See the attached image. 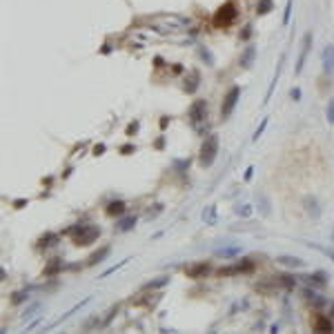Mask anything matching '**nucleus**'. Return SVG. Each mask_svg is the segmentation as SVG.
<instances>
[{
  "label": "nucleus",
  "mask_w": 334,
  "mask_h": 334,
  "mask_svg": "<svg viewBox=\"0 0 334 334\" xmlns=\"http://www.w3.org/2000/svg\"><path fill=\"white\" fill-rule=\"evenodd\" d=\"M236 16H239V7H236V2L234 0H225V2L214 11L212 22H214V27H218V29H225V27L234 25Z\"/></svg>",
  "instance_id": "obj_1"
},
{
  "label": "nucleus",
  "mask_w": 334,
  "mask_h": 334,
  "mask_svg": "<svg viewBox=\"0 0 334 334\" xmlns=\"http://www.w3.org/2000/svg\"><path fill=\"white\" fill-rule=\"evenodd\" d=\"M69 236L74 240V245L85 247V245H92L94 240L100 236V227L98 225H76L69 230Z\"/></svg>",
  "instance_id": "obj_2"
},
{
  "label": "nucleus",
  "mask_w": 334,
  "mask_h": 334,
  "mask_svg": "<svg viewBox=\"0 0 334 334\" xmlns=\"http://www.w3.org/2000/svg\"><path fill=\"white\" fill-rule=\"evenodd\" d=\"M216 154H218V136L216 134H209V136H205V141L200 143V149H198L200 167H212L214 160H216Z\"/></svg>",
  "instance_id": "obj_3"
},
{
  "label": "nucleus",
  "mask_w": 334,
  "mask_h": 334,
  "mask_svg": "<svg viewBox=\"0 0 334 334\" xmlns=\"http://www.w3.org/2000/svg\"><path fill=\"white\" fill-rule=\"evenodd\" d=\"M187 116H190L191 127H194L196 132H200V125L207 123V100H194L190 111H187Z\"/></svg>",
  "instance_id": "obj_4"
},
{
  "label": "nucleus",
  "mask_w": 334,
  "mask_h": 334,
  "mask_svg": "<svg viewBox=\"0 0 334 334\" xmlns=\"http://www.w3.org/2000/svg\"><path fill=\"white\" fill-rule=\"evenodd\" d=\"M239 98H240V87H232L230 92L225 94V98H223V105H221V118L225 120L227 116L234 111V107H236V102H239Z\"/></svg>",
  "instance_id": "obj_5"
},
{
  "label": "nucleus",
  "mask_w": 334,
  "mask_h": 334,
  "mask_svg": "<svg viewBox=\"0 0 334 334\" xmlns=\"http://www.w3.org/2000/svg\"><path fill=\"white\" fill-rule=\"evenodd\" d=\"M312 40H314V34H312V31H307V34L303 36L301 51H298V58H296V69H294V74H301V71H303V67H305V58H307V53H310V49H312Z\"/></svg>",
  "instance_id": "obj_6"
},
{
  "label": "nucleus",
  "mask_w": 334,
  "mask_h": 334,
  "mask_svg": "<svg viewBox=\"0 0 334 334\" xmlns=\"http://www.w3.org/2000/svg\"><path fill=\"white\" fill-rule=\"evenodd\" d=\"M254 270V263H234L232 267H223L218 270L221 276H230V274H243V272H252Z\"/></svg>",
  "instance_id": "obj_7"
},
{
  "label": "nucleus",
  "mask_w": 334,
  "mask_h": 334,
  "mask_svg": "<svg viewBox=\"0 0 334 334\" xmlns=\"http://www.w3.org/2000/svg\"><path fill=\"white\" fill-rule=\"evenodd\" d=\"M321 62H323L325 74H332L334 71V45H325L323 56H321Z\"/></svg>",
  "instance_id": "obj_8"
},
{
  "label": "nucleus",
  "mask_w": 334,
  "mask_h": 334,
  "mask_svg": "<svg viewBox=\"0 0 334 334\" xmlns=\"http://www.w3.org/2000/svg\"><path fill=\"white\" fill-rule=\"evenodd\" d=\"M254 58H256V47H254V45H247L239 58V65L243 67V69H249V67L254 65Z\"/></svg>",
  "instance_id": "obj_9"
},
{
  "label": "nucleus",
  "mask_w": 334,
  "mask_h": 334,
  "mask_svg": "<svg viewBox=\"0 0 334 334\" xmlns=\"http://www.w3.org/2000/svg\"><path fill=\"white\" fill-rule=\"evenodd\" d=\"M312 330L314 332H332V321L323 314H316L314 321H312Z\"/></svg>",
  "instance_id": "obj_10"
},
{
  "label": "nucleus",
  "mask_w": 334,
  "mask_h": 334,
  "mask_svg": "<svg viewBox=\"0 0 334 334\" xmlns=\"http://www.w3.org/2000/svg\"><path fill=\"white\" fill-rule=\"evenodd\" d=\"M283 65H285V53H281V58H279V65H276V71H274V76H272V83H270V89H267V94H265V100H263V102H267V100H270L272 92H274L276 83H279V78H281V71H283Z\"/></svg>",
  "instance_id": "obj_11"
},
{
  "label": "nucleus",
  "mask_w": 334,
  "mask_h": 334,
  "mask_svg": "<svg viewBox=\"0 0 334 334\" xmlns=\"http://www.w3.org/2000/svg\"><path fill=\"white\" fill-rule=\"evenodd\" d=\"M209 272V265L207 263H198V265H191L185 270V274L190 276V279H200V276H205Z\"/></svg>",
  "instance_id": "obj_12"
},
{
  "label": "nucleus",
  "mask_w": 334,
  "mask_h": 334,
  "mask_svg": "<svg viewBox=\"0 0 334 334\" xmlns=\"http://www.w3.org/2000/svg\"><path fill=\"white\" fill-rule=\"evenodd\" d=\"M198 80H200L198 71H190V76L185 78V92L187 94H194L196 89H198Z\"/></svg>",
  "instance_id": "obj_13"
},
{
  "label": "nucleus",
  "mask_w": 334,
  "mask_h": 334,
  "mask_svg": "<svg viewBox=\"0 0 334 334\" xmlns=\"http://www.w3.org/2000/svg\"><path fill=\"white\" fill-rule=\"evenodd\" d=\"M276 263L287 265V267H303L305 265V261H301L298 256H276Z\"/></svg>",
  "instance_id": "obj_14"
},
{
  "label": "nucleus",
  "mask_w": 334,
  "mask_h": 334,
  "mask_svg": "<svg viewBox=\"0 0 334 334\" xmlns=\"http://www.w3.org/2000/svg\"><path fill=\"white\" fill-rule=\"evenodd\" d=\"M305 279H307V283L319 285V287H325V285H328V276H325L323 272H316V274H310V276H305Z\"/></svg>",
  "instance_id": "obj_15"
},
{
  "label": "nucleus",
  "mask_w": 334,
  "mask_h": 334,
  "mask_svg": "<svg viewBox=\"0 0 334 334\" xmlns=\"http://www.w3.org/2000/svg\"><path fill=\"white\" fill-rule=\"evenodd\" d=\"M109 216H116V214H123L125 212V203L123 200H114V203H109L107 205V209H105Z\"/></svg>",
  "instance_id": "obj_16"
},
{
  "label": "nucleus",
  "mask_w": 334,
  "mask_h": 334,
  "mask_svg": "<svg viewBox=\"0 0 334 334\" xmlns=\"http://www.w3.org/2000/svg\"><path fill=\"white\" fill-rule=\"evenodd\" d=\"M134 225H136V218H134V216H125L123 221H118V225H116V232H127V230H132Z\"/></svg>",
  "instance_id": "obj_17"
},
{
  "label": "nucleus",
  "mask_w": 334,
  "mask_h": 334,
  "mask_svg": "<svg viewBox=\"0 0 334 334\" xmlns=\"http://www.w3.org/2000/svg\"><path fill=\"white\" fill-rule=\"evenodd\" d=\"M272 7H274V2H272V0H258L256 13H258V16H265V13L272 11Z\"/></svg>",
  "instance_id": "obj_18"
},
{
  "label": "nucleus",
  "mask_w": 334,
  "mask_h": 334,
  "mask_svg": "<svg viewBox=\"0 0 334 334\" xmlns=\"http://www.w3.org/2000/svg\"><path fill=\"white\" fill-rule=\"evenodd\" d=\"M107 254H109V247H102L100 249V252H96V254H92V256H89V265H96V263H100L102 261V258H105L107 256Z\"/></svg>",
  "instance_id": "obj_19"
},
{
  "label": "nucleus",
  "mask_w": 334,
  "mask_h": 334,
  "mask_svg": "<svg viewBox=\"0 0 334 334\" xmlns=\"http://www.w3.org/2000/svg\"><path fill=\"white\" fill-rule=\"evenodd\" d=\"M198 53H200V58L207 62V67H214V56H212V51H209L207 47H198Z\"/></svg>",
  "instance_id": "obj_20"
},
{
  "label": "nucleus",
  "mask_w": 334,
  "mask_h": 334,
  "mask_svg": "<svg viewBox=\"0 0 334 334\" xmlns=\"http://www.w3.org/2000/svg\"><path fill=\"white\" fill-rule=\"evenodd\" d=\"M292 2L294 0H287L285 2V11H283V27L289 25V18H292Z\"/></svg>",
  "instance_id": "obj_21"
},
{
  "label": "nucleus",
  "mask_w": 334,
  "mask_h": 334,
  "mask_svg": "<svg viewBox=\"0 0 334 334\" xmlns=\"http://www.w3.org/2000/svg\"><path fill=\"white\" fill-rule=\"evenodd\" d=\"M325 118H328L330 125H334V98H330L328 107H325Z\"/></svg>",
  "instance_id": "obj_22"
},
{
  "label": "nucleus",
  "mask_w": 334,
  "mask_h": 334,
  "mask_svg": "<svg viewBox=\"0 0 334 334\" xmlns=\"http://www.w3.org/2000/svg\"><path fill=\"white\" fill-rule=\"evenodd\" d=\"M265 127H267V118H263V120H261V125H258V129H256V132H254L252 141H258V138H261V134L265 132Z\"/></svg>",
  "instance_id": "obj_23"
},
{
  "label": "nucleus",
  "mask_w": 334,
  "mask_h": 334,
  "mask_svg": "<svg viewBox=\"0 0 334 334\" xmlns=\"http://www.w3.org/2000/svg\"><path fill=\"white\" fill-rule=\"evenodd\" d=\"M203 221H207V223H214V207H207L203 212Z\"/></svg>",
  "instance_id": "obj_24"
},
{
  "label": "nucleus",
  "mask_w": 334,
  "mask_h": 334,
  "mask_svg": "<svg viewBox=\"0 0 334 334\" xmlns=\"http://www.w3.org/2000/svg\"><path fill=\"white\" fill-rule=\"evenodd\" d=\"M249 36H252V25H245L240 31V40H249Z\"/></svg>",
  "instance_id": "obj_25"
},
{
  "label": "nucleus",
  "mask_w": 334,
  "mask_h": 334,
  "mask_svg": "<svg viewBox=\"0 0 334 334\" xmlns=\"http://www.w3.org/2000/svg\"><path fill=\"white\" fill-rule=\"evenodd\" d=\"M239 252V247H230V249H218V256H232V254H236Z\"/></svg>",
  "instance_id": "obj_26"
},
{
  "label": "nucleus",
  "mask_w": 334,
  "mask_h": 334,
  "mask_svg": "<svg viewBox=\"0 0 334 334\" xmlns=\"http://www.w3.org/2000/svg\"><path fill=\"white\" fill-rule=\"evenodd\" d=\"M289 96H292L294 100H298V98H301V89H298V87H294L292 92H289Z\"/></svg>",
  "instance_id": "obj_27"
},
{
  "label": "nucleus",
  "mask_w": 334,
  "mask_h": 334,
  "mask_svg": "<svg viewBox=\"0 0 334 334\" xmlns=\"http://www.w3.org/2000/svg\"><path fill=\"white\" fill-rule=\"evenodd\" d=\"M236 212H239V214H243V216H247V214H249V207H247V205H245V207H243V209H240V207H239V209H236Z\"/></svg>",
  "instance_id": "obj_28"
},
{
  "label": "nucleus",
  "mask_w": 334,
  "mask_h": 334,
  "mask_svg": "<svg viewBox=\"0 0 334 334\" xmlns=\"http://www.w3.org/2000/svg\"><path fill=\"white\" fill-rule=\"evenodd\" d=\"M332 312H334V303H332Z\"/></svg>",
  "instance_id": "obj_29"
}]
</instances>
